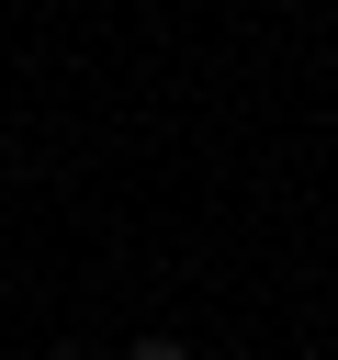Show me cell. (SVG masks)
<instances>
[{
    "instance_id": "1",
    "label": "cell",
    "mask_w": 338,
    "mask_h": 360,
    "mask_svg": "<svg viewBox=\"0 0 338 360\" xmlns=\"http://www.w3.org/2000/svg\"><path fill=\"white\" fill-rule=\"evenodd\" d=\"M124 360H192V349H180V338H135Z\"/></svg>"
},
{
    "instance_id": "2",
    "label": "cell",
    "mask_w": 338,
    "mask_h": 360,
    "mask_svg": "<svg viewBox=\"0 0 338 360\" xmlns=\"http://www.w3.org/2000/svg\"><path fill=\"white\" fill-rule=\"evenodd\" d=\"M56 360H79V349H56Z\"/></svg>"
}]
</instances>
